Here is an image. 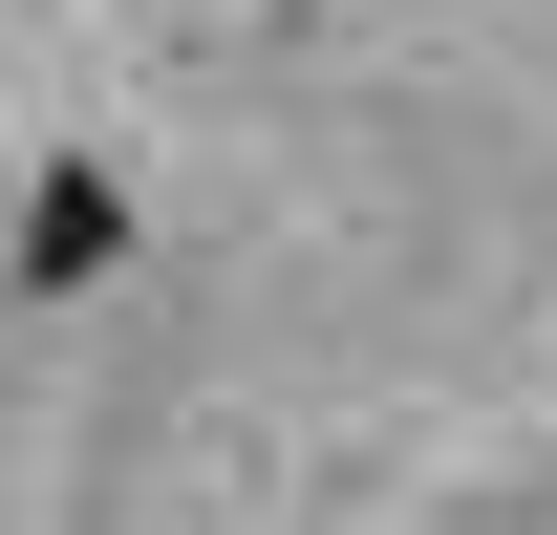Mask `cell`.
<instances>
[{
  "label": "cell",
  "instance_id": "1",
  "mask_svg": "<svg viewBox=\"0 0 557 535\" xmlns=\"http://www.w3.org/2000/svg\"><path fill=\"white\" fill-rule=\"evenodd\" d=\"M129 258V214H108V172H65V194L22 214V278H44V300H65V278H108Z\"/></svg>",
  "mask_w": 557,
  "mask_h": 535
}]
</instances>
